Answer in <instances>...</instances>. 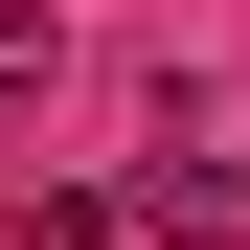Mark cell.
Segmentation results:
<instances>
[{"mask_svg":"<svg viewBox=\"0 0 250 250\" xmlns=\"http://www.w3.org/2000/svg\"><path fill=\"white\" fill-rule=\"evenodd\" d=\"M137 228H182V250H228V228H250V159H205V137H182V159L137 182Z\"/></svg>","mask_w":250,"mask_h":250,"instance_id":"cell-1","label":"cell"},{"mask_svg":"<svg viewBox=\"0 0 250 250\" xmlns=\"http://www.w3.org/2000/svg\"><path fill=\"white\" fill-rule=\"evenodd\" d=\"M46 68H68V23H46V0H0V137L46 114Z\"/></svg>","mask_w":250,"mask_h":250,"instance_id":"cell-2","label":"cell"},{"mask_svg":"<svg viewBox=\"0 0 250 250\" xmlns=\"http://www.w3.org/2000/svg\"><path fill=\"white\" fill-rule=\"evenodd\" d=\"M23 250H114V205H23Z\"/></svg>","mask_w":250,"mask_h":250,"instance_id":"cell-3","label":"cell"}]
</instances>
